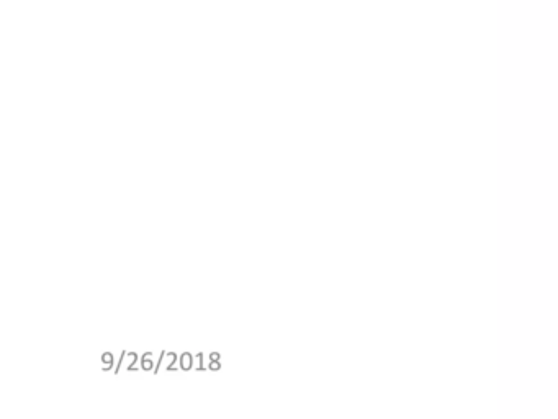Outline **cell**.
Segmentation results:
<instances>
[{
	"instance_id": "cell-1",
	"label": "cell",
	"mask_w": 558,
	"mask_h": 419,
	"mask_svg": "<svg viewBox=\"0 0 558 419\" xmlns=\"http://www.w3.org/2000/svg\"><path fill=\"white\" fill-rule=\"evenodd\" d=\"M180 367L184 370H189L192 367V356L190 354H184L180 357Z\"/></svg>"
},
{
	"instance_id": "cell-2",
	"label": "cell",
	"mask_w": 558,
	"mask_h": 419,
	"mask_svg": "<svg viewBox=\"0 0 558 419\" xmlns=\"http://www.w3.org/2000/svg\"><path fill=\"white\" fill-rule=\"evenodd\" d=\"M141 367H143V369L146 370L153 369L154 367L153 361H151L149 357H146V359H144L143 357V362H141Z\"/></svg>"
},
{
	"instance_id": "cell-3",
	"label": "cell",
	"mask_w": 558,
	"mask_h": 419,
	"mask_svg": "<svg viewBox=\"0 0 558 419\" xmlns=\"http://www.w3.org/2000/svg\"><path fill=\"white\" fill-rule=\"evenodd\" d=\"M112 361V354H108L107 352V354H104V356H102V362L108 365L107 369H110V367H112Z\"/></svg>"
},
{
	"instance_id": "cell-4",
	"label": "cell",
	"mask_w": 558,
	"mask_h": 419,
	"mask_svg": "<svg viewBox=\"0 0 558 419\" xmlns=\"http://www.w3.org/2000/svg\"><path fill=\"white\" fill-rule=\"evenodd\" d=\"M210 369L218 370V369H220V364H218V362H216V361H213L212 364H210Z\"/></svg>"
},
{
	"instance_id": "cell-5",
	"label": "cell",
	"mask_w": 558,
	"mask_h": 419,
	"mask_svg": "<svg viewBox=\"0 0 558 419\" xmlns=\"http://www.w3.org/2000/svg\"><path fill=\"white\" fill-rule=\"evenodd\" d=\"M218 359H220V356H218V354H212V361H218Z\"/></svg>"
}]
</instances>
